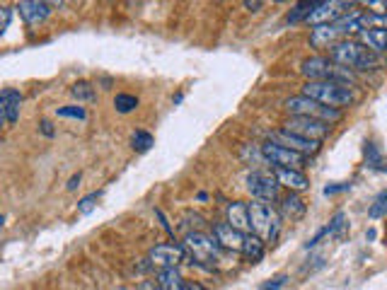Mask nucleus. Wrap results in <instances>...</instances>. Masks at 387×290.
I'll return each mask as SVG.
<instances>
[{
    "instance_id": "nucleus-1",
    "label": "nucleus",
    "mask_w": 387,
    "mask_h": 290,
    "mask_svg": "<svg viewBox=\"0 0 387 290\" xmlns=\"http://www.w3.org/2000/svg\"><path fill=\"white\" fill-rule=\"evenodd\" d=\"M329 60H334L342 68L351 70H368V68H378L380 58L378 53L371 51L368 46H363L361 41H351L342 39L329 48Z\"/></svg>"
},
{
    "instance_id": "nucleus-2",
    "label": "nucleus",
    "mask_w": 387,
    "mask_h": 290,
    "mask_svg": "<svg viewBox=\"0 0 387 290\" xmlns=\"http://www.w3.org/2000/svg\"><path fill=\"white\" fill-rule=\"evenodd\" d=\"M302 97H307V100L329 109L349 107L354 104L356 100L349 85H342V82H305L302 85Z\"/></svg>"
},
{
    "instance_id": "nucleus-3",
    "label": "nucleus",
    "mask_w": 387,
    "mask_h": 290,
    "mask_svg": "<svg viewBox=\"0 0 387 290\" xmlns=\"http://www.w3.org/2000/svg\"><path fill=\"white\" fill-rule=\"evenodd\" d=\"M249 210V230L252 235H257L261 242H276L278 232H281V218L269 203H247Z\"/></svg>"
},
{
    "instance_id": "nucleus-4",
    "label": "nucleus",
    "mask_w": 387,
    "mask_h": 290,
    "mask_svg": "<svg viewBox=\"0 0 387 290\" xmlns=\"http://www.w3.org/2000/svg\"><path fill=\"white\" fill-rule=\"evenodd\" d=\"M300 72L307 77V82H342V85L351 82V70L342 68L334 60L322 58V56L302 60Z\"/></svg>"
},
{
    "instance_id": "nucleus-5",
    "label": "nucleus",
    "mask_w": 387,
    "mask_h": 290,
    "mask_svg": "<svg viewBox=\"0 0 387 290\" xmlns=\"http://www.w3.org/2000/svg\"><path fill=\"white\" fill-rule=\"evenodd\" d=\"M184 252H187L189 262H196L201 266H211L218 262V242L213 235L206 232H187L184 235Z\"/></svg>"
},
{
    "instance_id": "nucleus-6",
    "label": "nucleus",
    "mask_w": 387,
    "mask_h": 290,
    "mask_svg": "<svg viewBox=\"0 0 387 290\" xmlns=\"http://www.w3.org/2000/svg\"><path fill=\"white\" fill-rule=\"evenodd\" d=\"M285 109H288L293 117L317 119V121H325V124H332V121H337L339 117H342L339 109L322 107V104H317V102L307 100V97H302V95H295V97H290V100H285Z\"/></svg>"
},
{
    "instance_id": "nucleus-7",
    "label": "nucleus",
    "mask_w": 387,
    "mask_h": 290,
    "mask_svg": "<svg viewBox=\"0 0 387 290\" xmlns=\"http://www.w3.org/2000/svg\"><path fill=\"white\" fill-rule=\"evenodd\" d=\"M148 262L155 269H177L180 264L189 262L187 252H184L182 245H175V242H170V245H158L153 247L151 254H148Z\"/></svg>"
},
{
    "instance_id": "nucleus-8",
    "label": "nucleus",
    "mask_w": 387,
    "mask_h": 290,
    "mask_svg": "<svg viewBox=\"0 0 387 290\" xmlns=\"http://www.w3.org/2000/svg\"><path fill=\"white\" fill-rule=\"evenodd\" d=\"M285 131L293 133V136H300L305 141H325L329 136V124L325 121H317V119H305V117H293L285 124Z\"/></svg>"
},
{
    "instance_id": "nucleus-9",
    "label": "nucleus",
    "mask_w": 387,
    "mask_h": 290,
    "mask_svg": "<svg viewBox=\"0 0 387 290\" xmlns=\"http://www.w3.org/2000/svg\"><path fill=\"white\" fill-rule=\"evenodd\" d=\"M261 155H264L273 167L298 169V172H300V169L305 167V162H307L305 155H298V153H293V150L281 148V145H276V143H271V141L261 145Z\"/></svg>"
},
{
    "instance_id": "nucleus-10",
    "label": "nucleus",
    "mask_w": 387,
    "mask_h": 290,
    "mask_svg": "<svg viewBox=\"0 0 387 290\" xmlns=\"http://www.w3.org/2000/svg\"><path fill=\"white\" fill-rule=\"evenodd\" d=\"M247 191L252 193L257 201H261V203L276 201V198H278V181H276L273 174L252 172L247 177Z\"/></svg>"
},
{
    "instance_id": "nucleus-11",
    "label": "nucleus",
    "mask_w": 387,
    "mask_h": 290,
    "mask_svg": "<svg viewBox=\"0 0 387 290\" xmlns=\"http://www.w3.org/2000/svg\"><path fill=\"white\" fill-rule=\"evenodd\" d=\"M351 8H354V5L342 3V0H325V3H315V10L310 12L307 22L315 24V27H320V24H332V22H337L342 15H347Z\"/></svg>"
},
{
    "instance_id": "nucleus-12",
    "label": "nucleus",
    "mask_w": 387,
    "mask_h": 290,
    "mask_svg": "<svg viewBox=\"0 0 387 290\" xmlns=\"http://www.w3.org/2000/svg\"><path fill=\"white\" fill-rule=\"evenodd\" d=\"M271 143H276V145H281V148H288V150H293V153L298 155H315L320 150V143H315V141H305V138H300V136H293V133H288L285 129L281 131H273L271 133Z\"/></svg>"
},
{
    "instance_id": "nucleus-13",
    "label": "nucleus",
    "mask_w": 387,
    "mask_h": 290,
    "mask_svg": "<svg viewBox=\"0 0 387 290\" xmlns=\"http://www.w3.org/2000/svg\"><path fill=\"white\" fill-rule=\"evenodd\" d=\"M20 104H22V95L17 90H3L0 92V129L17 124V119H20Z\"/></svg>"
},
{
    "instance_id": "nucleus-14",
    "label": "nucleus",
    "mask_w": 387,
    "mask_h": 290,
    "mask_svg": "<svg viewBox=\"0 0 387 290\" xmlns=\"http://www.w3.org/2000/svg\"><path fill=\"white\" fill-rule=\"evenodd\" d=\"M213 240L218 242L220 249L242 252V245H245V232L230 227L228 222H218V225H213Z\"/></svg>"
},
{
    "instance_id": "nucleus-15",
    "label": "nucleus",
    "mask_w": 387,
    "mask_h": 290,
    "mask_svg": "<svg viewBox=\"0 0 387 290\" xmlns=\"http://www.w3.org/2000/svg\"><path fill=\"white\" fill-rule=\"evenodd\" d=\"M17 12H20V17L27 24H39L51 15V5L41 3V0H22V3L17 5Z\"/></svg>"
},
{
    "instance_id": "nucleus-16",
    "label": "nucleus",
    "mask_w": 387,
    "mask_h": 290,
    "mask_svg": "<svg viewBox=\"0 0 387 290\" xmlns=\"http://www.w3.org/2000/svg\"><path fill=\"white\" fill-rule=\"evenodd\" d=\"M273 177H276L278 186H285L288 191H305L310 186V179L298 169H285V167H273Z\"/></svg>"
},
{
    "instance_id": "nucleus-17",
    "label": "nucleus",
    "mask_w": 387,
    "mask_h": 290,
    "mask_svg": "<svg viewBox=\"0 0 387 290\" xmlns=\"http://www.w3.org/2000/svg\"><path fill=\"white\" fill-rule=\"evenodd\" d=\"M337 41H342V36H339L334 24H320V27H312V32H310V44L315 48H332Z\"/></svg>"
},
{
    "instance_id": "nucleus-18",
    "label": "nucleus",
    "mask_w": 387,
    "mask_h": 290,
    "mask_svg": "<svg viewBox=\"0 0 387 290\" xmlns=\"http://www.w3.org/2000/svg\"><path fill=\"white\" fill-rule=\"evenodd\" d=\"M228 225L240 230V232H252L249 230V210H247V203L242 201H232L228 205Z\"/></svg>"
},
{
    "instance_id": "nucleus-19",
    "label": "nucleus",
    "mask_w": 387,
    "mask_h": 290,
    "mask_svg": "<svg viewBox=\"0 0 387 290\" xmlns=\"http://www.w3.org/2000/svg\"><path fill=\"white\" fill-rule=\"evenodd\" d=\"M305 210H307V205L298 193L290 191L288 196L281 198V218H285V220H290V222L300 220V218L305 215Z\"/></svg>"
},
{
    "instance_id": "nucleus-20",
    "label": "nucleus",
    "mask_w": 387,
    "mask_h": 290,
    "mask_svg": "<svg viewBox=\"0 0 387 290\" xmlns=\"http://www.w3.org/2000/svg\"><path fill=\"white\" fill-rule=\"evenodd\" d=\"M361 44L368 46L371 51L380 53V51H387V29L385 27H371V29H363L361 32Z\"/></svg>"
},
{
    "instance_id": "nucleus-21",
    "label": "nucleus",
    "mask_w": 387,
    "mask_h": 290,
    "mask_svg": "<svg viewBox=\"0 0 387 290\" xmlns=\"http://www.w3.org/2000/svg\"><path fill=\"white\" fill-rule=\"evenodd\" d=\"M155 281H158L160 290H184L182 274L177 269H160Z\"/></svg>"
},
{
    "instance_id": "nucleus-22",
    "label": "nucleus",
    "mask_w": 387,
    "mask_h": 290,
    "mask_svg": "<svg viewBox=\"0 0 387 290\" xmlns=\"http://www.w3.org/2000/svg\"><path fill=\"white\" fill-rule=\"evenodd\" d=\"M247 259H252V262H259L261 257H264V242H261L257 235L247 232L245 235V245H242V252Z\"/></svg>"
},
{
    "instance_id": "nucleus-23",
    "label": "nucleus",
    "mask_w": 387,
    "mask_h": 290,
    "mask_svg": "<svg viewBox=\"0 0 387 290\" xmlns=\"http://www.w3.org/2000/svg\"><path fill=\"white\" fill-rule=\"evenodd\" d=\"M325 230H327V235H329V237L344 240V235H347V230H349V215L344 213V210H339V213L332 218L329 225H327Z\"/></svg>"
},
{
    "instance_id": "nucleus-24",
    "label": "nucleus",
    "mask_w": 387,
    "mask_h": 290,
    "mask_svg": "<svg viewBox=\"0 0 387 290\" xmlns=\"http://www.w3.org/2000/svg\"><path fill=\"white\" fill-rule=\"evenodd\" d=\"M70 95H73L77 102H94L97 100V90H94V85L87 82V80L75 82L73 87H70Z\"/></svg>"
},
{
    "instance_id": "nucleus-25",
    "label": "nucleus",
    "mask_w": 387,
    "mask_h": 290,
    "mask_svg": "<svg viewBox=\"0 0 387 290\" xmlns=\"http://www.w3.org/2000/svg\"><path fill=\"white\" fill-rule=\"evenodd\" d=\"M114 107H116V112H119V114H131L136 107H138V97L126 95V92H119V95L114 97Z\"/></svg>"
},
{
    "instance_id": "nucleus-26",
    "label": "nucleus",
    "mask_w": 387,
    "mask_h": 290,
    "mask_svg": "<svg viewBox=\"0 0 387 290\" xmlns=\"http://www.w3.org/2000/svg\"><path fill=\"white\" fill-rule=\"evenodd\" d=\"M153 143L155 141L148 131H133V136H131V148H133L136 153H146V150H151Z\"/></svg>"
},
{
    "instance_id": "nucleus-27",
    "label": "nucleus",
    "mask_w": 387,
    "mask_h": 290,
    "mask_svg": "<svg viewBox=\"0 0 387 290\" xmlns=\"http://www.w3.org/2000/svg\"><path fill=\"white\" fill-rule=\"evenodd\" d=\"M366 157H368V167L380 169V172H387V162L383 160V155L378 153V148H375L373 143L366 145Z\"/></svg>"
},
{
    "instance_id": "nucleus-28",
    "label": "nucleus",
    "mask_w": 387,
    "mask_h": 290,
    "mask_svg": "<svg viewBox=\"0 0 387 290\" xmlns=\"http://www.w3.org/2000/svg\"><path fill=\"white\" fill-rule=\"evenodd\" d=\"M315 10V3H298L288 15V22H298V20H307L310 12Z\"/></svg>"
},
{
    "instance_id": "nucleus-29",
    "label": "nucleus",
    "mask_w": 387,
    "mask_h": 290,
    "mask_svg": "<svg viewBox=\"0 0 387 290\" xmlns=\"http://www.w3.org/2000/svg\"><path fill=\"white\" fill-rule=\"evenodd\" d=\"M97 201H99V191L87 193V196H85V198H80V203H77V213H82V215L92 213V208L97 205Z\"/></svg>"
},
{
    "instance_id": "nucleus-30",
    "label": "nucleus",
    "mask_w": 387,
    "mask_h": 290,
    "mask_svg": "<svg viewBox=\"0 0 387 290\" xmlns=\"http://www.w3.org/2000/svg\"><path fill=\"white\" fill-rule=\"evenodd\" d=\"M58 117H63V119H87V112H85V107H75V104H70V107H61L58 109Z\"/></svg>"
},
{
    "instance_id": "nucleus-31",
    "label": "nucleus",
    "mask_w": 387,
    "mask_h": 290,
    "mask_svg": "<svg viewBox=\"0 0 387 290\" xmlns=\"http://www.w3.org/2000/svg\"><path fill=\"white\" fill-rule=\"evenodd\" d=\"M184 220H189L187 225H189V227H194V230H189V232H204V227H206V218H204V215L187 210V213H184Z\"/></svg>"
},
{
    "instance_id": "nucleus-32",
    "label": "nucleus",
    "mask_w": 387,
    "mask_h": 290,
    "mask_svg": "<svg viewBox=\"0 0 387 290\" xmlns=\"http://www.w3.org/2000/svg\"><path fill=\"white\" fill-rule=\"evenodd\" d=\"M368 215H371V218H383V215H387V191H383L378 198H375V203L371 205Z\"/></svg>"
},
{
    "instance_id": "nucleus-33",
    "label": "nucleus",
    "mask_w": 387,
    "mask_h": 290,
    "mask_svg": "<svg viewBox=\"0 0 387 290\" xmlns=\"http://www.w3.org/2000/svg\"><path fill=\"white\" fill-rule=\"evenodd\" d=\"M285 283H288V276L285 274H278V276H273V278H269L266 283H261L259 286V290H281Z\"/></svg>"
},
{
    "instance_id": "nucleus-34",
    "label": "nucleus",
    "mask_w": 387,
    "mask_h": 290,
    "mask_svg": "<svg viewBox=\"0 0 387 290\" xmlns=\"http://www.w3.org/2000/svg\"><path fill=\"white\" fill-rule=\"evenodd\" d=\"M10 20H13V10H10L8 5H0V36L10 27Z\"/></svg>"
},
{
    "instance_id": "nucleus-35",
    "label": "nucleus",
    "mask_w": 387,
    "mask_h": 290,
    "mask_svg": "<svg viewBox=\"0 0 387 290\" xmlns=\"http://www.w3.org/2000/svg\"><path fill=\"white\" fill-rule=\"evenodd\" d=\"M349 189V184H337V186H327L325 193L327 196H332V193H342V191H347Z\"/></svg>"
},
{
    "instance_id": "nucleus-36",
    "label": "nucleus",
    "mask_w": 387,
    "mask_h": 290,
    "mask_svg": "<svg viewBox=\"0 0 387 290\" xmlns=\"http://www.w3.org/2000/svg\"><path fill=\"white\" fill-rule=\"evenodd\" d=\"M41 133H44V136H49V138L53 136V126H51V121H46V119L41 121Z\"/></svg>"
},
{
    "instance_id": "nucleus-37",
    "label": "nucleus",
    "mask_w": 387,
    "mask_h": 290,
    "mask_svg": "<svg viewBox=\"0 0 387 290\" xmlns=\"http://www.w3.org/2000/svg\"><path fill=\"white\" fill-rule=\"evenodd\" d=\"M155 215L160 218V222H163V227L168 230V232H172V227H170V222H168V218H165V213H163V210L158 208V210H155Z\"/></svg>"
},
{
    "instance_id": "nucleus-38",
    "label": "nucleus",
    "mask_w": 387,
    "mask_h": 290,
    "mask_svg": "<svg viewBox=\"0 0 387 290\" xmlns=\"http://www.w3.org/2000/svg\"><path fill=\"white\" fill-rule=\"evenodd\" d=\"M77 184H80V174H73V177H70V181H68V191H73Z\"/></svg>"
},
{
    "instance_id": "nucleus-39",
    "label": "nucleus",
    "mask_w": 387,
    "mask_h": 290,
    "mask_svg": "<svg viewBox=\"0 0 387 290\" xmlns=\"http://www.w3.org/2000/svg\"><path fill=\"white\" fill-rule=\"evenodd\" d=\"M184 290H206V288L199 286V283H184Z\"/></svg>"
},
{
    "instance_id": "nucleus-40",
    "label": "nucleus",
    "mask_w": 387,
    "mask_h": 290,
    "mask_svg": "<svg viewBox=\"0 0 387 290\" xmlns=\"http://www.w3.org/2000/svg\"><path fill=\"white\" fill-rule=\"evenodd\" d=\"M245 8H247V10H252V12H257V10L261 8V3H249V0H247Z\"/></svg>"
},
{
    "instance_id": "nucleus-41",
    "label": "nucleus",
    "mask_w": 387,
    "mask_h": 290,
    "mask_svg": "<svg viewBox=\"0 0 387 290\" xmlns=\"http://www.w3.org/2000/svg\"><path fill=\"white\" fill-rule=\"evenodd\" d=\"M148 290H160V288H158V286H155V288H148Z\"/></svg>"
},
{
    "instance_id": "nucleus-42",
    "label": "nucleus",
    "mask_w": 387,
    "mask_h": 290,
    "mask_svg": "<svg viewBox=\"0 0 387 290\" xmlns=\"http://www.w3.org/2000/svg\"><path fill=\"white\" fill-rule=\"evenodd\" d=\"M116 290H131V288H116Z\"/></svg>"
},
{
    "instance_id": "nucleus-43",
    "label": "nucleus",
    "mask_w": 387,
    "mask_h": 290,
    "mask_svg": "<svg viewBox=\"0 0 387 290\" xmlns=\"http://www.w3.org/2000/svg\"><path fill=\"white\" fill-rule=\"evenodd\" d=\"M0 225H3V215H0Z\"/></svg>"
}]
</instances>
